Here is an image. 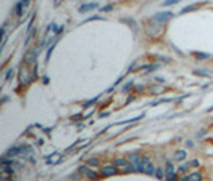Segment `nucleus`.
<instances>
[{"label":"nucleus","mask_w":213,"mask_h":181,"mask_svg":"<svg viewBox=\"0 0 213 181\" xmlns=\"http://www.w3.org/2000/svg\"><path fill=\"white\" fill-rule=\"evenodd\" d=\"M79 171L80 173H83L85 175L87 178H88V180H98V173L95 170H93V168H90V165H82V167L79 168Z\"/></svg>","instance_id":"f257e3e1"},{"label":"nucleus","mask_w":213,"mask_h":181,"mask_svg":"<svg viewBox=\"0 0 213 181\" xmlns=\"http://www.w3.org/2000/svg\"><path fill=\"white\" fill-rule=\"evenodd\" d=\"M117 173V167L115 165H106V167H101V175L103 176H114Z\"/></svg>","instance_id":"f03ea898"},{"label":"nucleus","mask_w":213,"mask_h":181,"mask_svg":"<svg viewBox=\"0 0 213 181\" xmlns=\"http://www.w3.org/2000/svg\"><path fill=\"white\" fill-rule=\"evenodd\" d=\"M173 16V13H170V11H167V13H157V14H154V21H157V23H167L170 19V18Z\"/></svg>","instance_id":"7ed1b4c3"},{"label":"nucleus","mask_w":213,"mask_h":181,"mask_svg":"<svg viewBox=\"0 0 213 181\" xmlns=\"http://www.w3.org/2000/svg\"><path fill=\"white\" fill-rule=\"evenodd\" d=\"M27 77H29L27 67H26V66H23V67L19 69V84H21V85L27 84V82H29V80H27Z\"/></svg>","instance_id":"20e7f679"},{"label":"nucleus","mask_w":213,"mask_h":181,"mask_svg":"<svg viewBox=\"0 0 213 181\" xmlns=\"http://www.w3.org/2000/svg\"><path fill=\"white\" fill-rule=\"evenodd\" d=\"M179 181H202V175L199 173V171H194V173L188 175V176L181 178Z\"/></svg>","instance_id":"39448f33"},{"label":"nucleus","mask_w":213,"mask_h":181,"mask_svg":"<svg viewBox=\"0 0 213 181\" xmlns=\"http://www.w3.org/2000/svg\"><path fill=\"white\" fill-rule=\"evenodd\" d=\"M21 151H23V146H14V147H10L5 156L7 157H16V156H21Z\"/></svg>","instance_id":"423d86ee"},{"label":"nucleus","mask_w":213,"mask_h":181,"mask_svg":"<svg viewBox=\"0 0 213 181\" xmlns=\"http://www.w3.org/2000/svg\"><path fill=\"white\" fill-rule=\"evenodd\" d=\"M96 7H98V3H87V5H82V7L79 8V11H80V13H85V11L95 10Z\"/></svg>","instance_id":"0eeeda50"},{"label":"nucleus","mask_w":213,"mask_h":181,"mask_svg":"<svg viewBox=\"0 0 213 181\" xmlns=\"http://www.w3.org/2000/svg\"><path fill=\"white\" fill-rule=\"evenodd\" d=\"M155 170H157V168H155L154 165H152V162H151V164H148V165H146L144 173H148V175H155Z\"/></svg>","instance_id":"6e6552de"},{"label":"nucleus","mask_w":213,"mask_h":181,"mask_svg":"<svg viewBox=\"0 0 213 181\" xmlns=\"http://www.w3.org/2000/svg\"><path fill=\"white\" fill-rule=\"evenodd\" d=\"M23 10H24V5L19 2V3L14 7V14H16V16H21V14H23Z\"/></svg>","instance_id":"1a4fd4ad"},{"label":"nucleus","mask_w":213,"mask_h":181,"mask_svg":"<svg viewBox=\"0 0 213 181\" xmlns=\"http://www.w3.org/2000/svg\"><path fill=\"white\" fill-rule=\"evenodd\" d=\"M130 164V162H128V160H125V159H117L115 162H114V165H115V167H125V165H128Z\"/></svg>","instance_id":"9d476101"},{"label":"nucleus","mask_w":213,"mask_h":181,"mask_svg":"<svg viewBox=\"0 0 213 181\" xmlns=\"http://www.w3.org/2000/svg\"><path fill=\"white\" fill-rule=\"evenodd\" d=\"M197 8H199V5H189V7H186L181 10V14L188 13V11H194V10H197Z\"/></svg>","instance_id":"9b49d317"},{"label":"nucleus","mask_w":213,"mask_h":181,"mask_svg":"<svg viewBox=\"0 0 213 181\" xmlns=\"http://www.w3.org/2000/svg\"><path fill=\"white\" fill-rule=\"evenodd\" d=\"M175 159L176 160H184L186 159V152L184 151H178V152L175 154Z\"/></svg>","instance_id":"f8f14e48"},{"label":"nucleus","mask_w":213,"mask_h":181,"mask_svg":"<svg viewBox=\"0 0 213 181\" xmlns=\"http://www.w3.org/2000/svg\"><path fill=\"white\" fill-rule=\"evenodd\" d=\"M87 165H90V167H96V165H100V160L98 159H88Z\"/></svg>","instance_id":"ddd939ff"},{"label":"nucleus","mask_w":213,"mask_h":181,"mask_svg":"<svg viewBox=\"0 0 213 181\" xmlns=\"http://www.w3.org/2000/svg\"><path fill=\"white\" fill-rule=\"evenodd\" d=\"M176 180V173H167L165 176V181H175Z\"/></svg>","instance_id":"4468645a"},{"label":"nucleus","mask_w":213,"mask_h":181,"mask_svg":"<svg viewBox=\"0 0 213 181\" xmlns=\"http://www.w3.org/2000/svg\"><path fill=\"white\" fill-rule=\"evenodd\" d=\"M155 176H157L159 180H164V168H157V170H155Z\"/></svg>","instance_id":"2eb2a0df"},{"label":"nucleus","mask_w":213,"mask_h":181,"mask_svg":"<svg viewBox=\"0 0 213 181\" xmlns=\"http://www.w3.org/2000/svg\"><path fill=\"white\" fill-rule=\"evenodd\" d=\"M13 74H14V71H13V69H8V71H7V75H5V80H7V82H8V80H11Z\"/></svg>","instance_id":"dca6fc26"},{"label":"nucleus","mask_w":213,"mask_h":181,"mask_svg":"<svg viewBox=\"0 0 213 181\" xmlns=\"http://www.w3.org/2000/svg\"><path fill=\"white\" fill-rule=\"evenodd\" d=\"M165 171H167V173H175V168H173V165L170 164H167V168H165Z\"/></svg>","instance_id":"f3484780"},{"label":"nucleus","mask_w":213,"mask_h":181,"mask_svg":"<svg viewBox=\"0 0 213 181\" xmlns=\"http://www.w3.org/2000/svg\"><path fill=\"white\" fill-rule=\"evenodd\" d=\"M34 59H35V51H31L29 56H27V61L29 63H34Z\"/></svg>","instance_id":"a211bd4d"},{"label":"nucleus","mask_w":213,"mask_h":181,"mask_svg":"<svg viewBox=\"0 0 213 181\" xmlns=\"http://www.w3.org/2000/svg\"><path fill=\"white\" fill-rule=\"evenodd\" d=\"M176 2H179V0H165L164 5L167 7V5H173V3H176Z\"/></svg>","instance_id":"6ab92c4d"},{"label":"nucleus","mask_w":213,"mask_h":181,"mask_svg":"<svg viewBox=\"0 0 213 181\" xmlns=\"http://www.w3.org/2000/svg\"><path fill=\"white\" fill-rule=\"evenodd\" d=\"M188 171V165H181L179 167V173H186Z\"/></svg>","instance_id":"aec40b11"},{"label":"nucleus","mask_w":213,"mask_h":181,"mask_svg":"<svg viewBox=\"0 0 213 181\" xmlns=\"http://www.w3.org/2000/svg\"><path fill=\"white\" fill-rule=\"evenodd\" d=\"M71 178H72V180H79V178H80V171H79V173H74V175H71Z\"/></svg>","instance_id":"412c9836"},{"label":"nucleus","mask_w":213,"mask_h":181,"mask_svg":"<svg viewBox=\"0 0 213 181\" xmlns=\"http://www.w3.org/2000/svg\"><path fill=\"white\" fill-rule=\"evenodd\" d=\"M130 87H131V82H128V84H127V85H125V87H124V91L130 90Z\"/></svg>","instance_id":"4be33fe9"},{"label":"nucleus","mask_w":213,"mask_h":181,"mask_svg":"<svg viewBox=\"0 0 213 181\" xmlns=\"http://www.w3.org/2000/svg\"><path fill=\"white\" fill-rule=\"evenodd\" d=\"M197 58H199V59H203V58H208V55H197Z\"/></svg>","instance_id":"5701e85b"},{"label":"nucleus","mask_w":213,"mask_h":181,"mask_svg":"<svg viewBox=\"0 0 213 181\" xmlns=\"http://www.w3.org/2000/svg\"><path fill=\"white\" fill-rule=\"evenodd\" d=\"M109 10H112V7H104L103 8V11H109Z\"/></svg>","instance_id":"b1692460"}]
</instances>
